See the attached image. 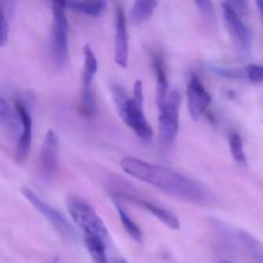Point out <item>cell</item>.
I'll return each mask as SVG.
<instances>
[{"mask_svg":"<svg viewBox=\"0 0 263 263\" xmlns=\"http://www.w3.org/2000/svg\"><path fill=\"white\" fill-rule=\"evenodd\" d=\"M23 197L27 199V202H30L32 204V207L35 210H37L49 222L53 225V228L55 229L57 233L67 241H74L77 240V231L74 229V226L69 222L66 218V216L62 212H59L58 210H55L54 207H51L50 204L44 202L41 198H39L37 194L32 192L28 187H22L21 189Z\"/></svg>","mask_w":263,"mask_h":263,"instance_id":"5b68a950","label":"cell"},{"mask_svg":"<svg viewBox=\"0 0 263 263\" xmlns=\"http://www.w3.org/2000/svg\"><path fill=\"white\" fill-rule=\"evenodd\" d=\"M59 141L55 131L49 130L44 139L39 157V174L46 181H50L58 171Z\"/></svg>","mask_w":263,"mask_h":263,"instance_id":"ba28073f","label":"cell"},{"mask_svg":"<svg viewBox=\"0 0 263 263\" xmlns=\"http://www.w3.org/2000/svg\"><path fill=\"white\" fill-rule=\"evenodd\" d=\"M85 246H86L87 252L91 256L92 262L94 263H108L107 253H105V246L103 241L98 240V239L92 238V236L85 235Z\"/></svg>","mask_w":263,"mask_h":263,"instance_id":"ac0fdd59","label":"cell"},{"mask_svg":"<svg viewBox=\"0 0 263 263\" xmlns=\"http://www.w3.org/2000/svg\"><path fill=\"white\" fill-rule=\"evenodd\" d=\"M153 68L156 72L157 80V104H158V107H161L168 97L170 87L164 62L159 55H156L153 58Z\"/></svg>","mask_w":263,"mask_h":263,"instance_id":"5bb4252c","label":"cell"},{"mask_svg":"<svg viewBox=\"0 0 263 263\" xmlns=\"http://www.w3.org/2000/svg\"><path fill=\"white\" fill-rule=\"evenodd\" d=\"M199 10L202 12L203 17L205 18H212L213 17V9H212V4L210 2H197L195 3Z\"/></svg>","mask_w":263,"mask_h":263,"instance_id":"cb8c5ba5","label":"cell"},{"mask_svg":"<svg viewBox=\"0 0 263 263\" xmlns=\"http://www.w3.org/2000/svg\"><path fill=\"white\" fill-rule=\"evenodd\" d=\"M120 197L126 198V199L130 200V202H133V203H135V204L139 205V207L146 210L149 213H152L154 217L158 218L161 222H163L164 225L168 226L170 229H174V230H179L180 229L179 218H177L176 216H175V213H172L171 211L166 210V208H163V207H159V205H157V204H153V203H151V202H146V200L141 199V198H139V197H135V195H133V194L131 195L121 194Z\"/></svg>","mask_w":263,"mask_h":263,"instance_id":"4fadbf2b","label":"cell"},{"mask_svg":"<svg viewBox=\"0 0 263 263\" xmlns=\"http://www.w3.org/2000/svg\"><path fill=\"white\" fill-rule=\"evenodd\" d=\"M186 99L190 117L194 121H198L204 115L205 110L210 107L211 102H212L210 92L207 91L202 80L197 74H193L187 82Z\"/></svg>","mask_w":263,"mask_h":263,"instance_id":"9c48e42d","label":"cell"},{"mask_svg":"<svg viewBox=\"0 0 263 263\" xmlns=\"http://www.w3.org/2000/svg\"><path fill=\"white\" fill-rule=\"evenodd\" d=\"M120 263H127V262H126V261H121Z\"/></svg>","mask_w":263,"mask_h":263,"instance_id":"484cf974","label":"cell"},{"mask_svg":"<svg viewBox=\"0 0 263 263\" xmlns=\"http://www.w3.org/2000/svg\"><path fill=\"white\" fill-rule=\"evenodd\" d=\"M158 5V2H146V0H138L133 4L130 12V20L134 25H140L151 18L154 9Z\"/></svg>","mask_w":263,"mask_h":263,"instance_id":"9a60e30c","label":"cell"},{"mask_svg":"<svg viewBox=\"0 0 263 263\" xmlns=\"http://www.w3.org/2000/svg\"><path fill=\"white\" fill-rule=\"evenodd\" d=\"M115 205H116V210H117L118 212V216H120L121 222H122L123 228H125V230L127 231L128 235H130L136 243H141V241H143V233H141L140 228L136 225L135 221L130 217V215L126 212V210L120 204V203L115 202Z\"/></svg>","mask_w":263,"mask_h":263,"instance_id":"e0dca14e","label":"cell"},{"mask_svg":"<svg viewBox=\"0 0 263 263\" xmlns=\"http://www.w3.org/2000/svg\"><path fill=\"white\" fill-rule=\"evenodd\" d=\"M68 211L74 225L80 228V230L84 231L85 235L92 236L103 241L105 246L109 244V231L89 203H86L81 198L72 197L68 200Z\"/></svg>","mask_w":263,"mask_h":263,"instance_id":"3957f363","label":"cell"},{"mask_svg":"<svg viewBox=\"0 0 263 263\" xmlns=\"http://www.w3.org/2000/svg\"><path fill=\"white\" fill-rule=\"evenodd\" d=\"M244 79L251 82H263V64H248L243 68Z\"/></svg>","mask_w":263,"mask_h":263,"instance_id":"44dd1931","label":"cell"},{"mask_svg":"<svg viewBox=\"0 0 263 263\" xmlns=\"http://www.w3.org/2000/svg\"><path fill=\"white\" fill-rule=\"evenodd\" d=\"M229 146H230L231 157L239 166H246L247 164V156L244 151L243 139L238 133H233L229 138Z\"/></svg>","mask_w":263,"mask_h":263,"instance_id":"d6986e66","label":"cell"},{"mask_svg":"<svg viewBox=\"0 0 263 263\" xmlns=\"http://www.w3.org/2000/svg\"><path fill=\"white\" fill-rule=\"evenodd\" d=\"M256 4H257V7L259 8V10H261V14L263 17V0H259V2H257Z\"/></svg>","mask_w":263,"mask_h":263,"instance_id":"d4e9b609","label":"cell"},{"mask_svg":"<svg viewBox=\"0 0 263 263\" xmlns=\"http://www.w3.org/2000/svg\"><path fill=\"white\" fill-rule=\"evenodd\" d=\"M63 7L69 8L71 10L81 14L98 17L105 10L107 3L104 2H68L63 3Z\"/></svg>","mask_w":263,"mask_h":263,"instance_id":"2e32d148","label":"cell"},{"mask_svg":"<svg viewBox=\"0 0 263 263\" xmlns=\"http://www.w3.org/2000/svg\"><path fill=\"white\" fill-rule=\"evenodd\" d=\"M8 39H9V25L4 10L0 7V46H4L8 43Z\"/></svg>","mask_w":263,"mask_h":263,"instance_id":"603a6c76","label":"cell"},{"mask_svg":"<svg viewBox=\"0 0 263 263\" xmlns=\"http://www.w3.org/2000/svg\"><path fill=\"white\" fill-rule=\"evenodd\" d=\"M115 61L117 66L127 68L128 64V31L127 21L122 7L117 5L115 18Z\"/></svg>","mask_w":263,"mask_h":263,"instance_id":"8fae6325","label":"cell"},{"mask_svg":"<svg viewBox=\"0 0 263 263\" xmlns=\"http://www.w3.org/2000/svg\"><path fill=\"white\" fill-rule=\"evenodd\" d=\"M222 9L226 28H228L231 39L234 40V43H235L236 48L239 50H241L243 53H247L251 49V32H249L248 27L243 22L240 15L229 4V2L223 3Z\"/></svg>","mask_w":263,"mask_h":263,"instance_id":"30bf717a","label":"cell"},{"mask_svg":"<svg viewBox=\"0 0 263 263\" xmlns=\"http://www.w3.org/2000/svg\"><path fill=\"white\" fill-rule=\"evenodd\" d=\"M98 71V59L92 51L91 46L85 45L84 48V68H82V86L80 110L86 117L94 116L97 104L94 97V79Z\"/></svg>","mask_w":263,"mask_h":263,"instance_id":"52a82bcc","label":"cell"},{"mask_svg":"<svg viewBox=\"0 0 263 263\" xmlns=\"http://www.w3.org/2000/svg\"><path fill=\"white\" fill-rule=\"evenodd\" d=\"M240 239L246 248L248 249L253 259H256L257 263H263V246L259 244L256 239L252 238L246 231H240Z\"/></svg>","mask_w":263,"mask_h":263,"instance_id":"ffe728a7","label":"cell"},{"mask_svg":"<svg viewBox=\"0 0 263 263\" xmlns=\"http://www.w3.org/2000/svg\"><path fill=\"white\" fill-rule=\"evenodd\" d=\"M68 32L63 3H53V27H51V55L59 68H63L68 62Z\"/></svg>","mask_w":263,"mask_h":263,"instance_id":"277c9868","label":"cell"},{"mask_svg":"<svg viewBox=\"0 0 263 263\" xmlns=\"http://www.w3.org/2000/svg\"><path fill=\"white\" fill-rule=\"evenodd\" d=\"M223 263H230V262H223Z\"/></svg>","mask_w":263,"mask_h":263,"instance_id":"4316f807","label":"cell"},{"mask_svg":"<svg viewBox=\"0 0 263 263\" xmlns=\"http://www.w3.org/2000/svg\"><path fill=\"white\" fill-rule=\"evenodd\" d=\"M110 92H112L115 107L121 120L136 134L140 140L149 143L153 136V130L144 115L143 104L134 100L133 97H128L125 90L117 85H113Z\"/></svg>","mask_w":263,"mask_h":263,"instance_id":"7a4b0ae2","label":"cell"},{"mask_svg":"<svg viewBox=\"0 0 263 263\" xmlns=\"http://www.w3.org/2000/svg\"><path fill=\"white\" fill-rule=\"evenodd\" d=\"M13 112L10 105L8 104L7 100L0 97V123L5 126H10L13 123Z\"/></svg>","mask_w":263,"mask_h":263,"instance_id":"7402d4cb","label":"cell"},{"mask_svg":"<svg viewBox=\"0 0 263 263\" xmlns=\"http://www.w3.org/2000/svg\"><path fill=\"white\" fill-rule=\"evenodd\" d=\"M120 164L123 171L131 175L134 179L152 185L179 199L195 204H205L208 202V194L204 187L186 175L177 172L176 170L161 164L149 163L135 157H125L121 159Z\"/></svg>","mask_w":263,"mask_h":263,"instance_id":"6da1fadb","label":"cell"},{"mask_svg":"<svg viewBox=\"0 0 263 263\" xmlns=\"http://www.w3.org/2000/svg\"><path fill=\"white\" fill-rule=\"evenodd\" d=\"M180 107H181V94L177 90L170 91L163 104L158 107L159 134L164 145H172L176 140L179 133Z\"/></svg>","mask_w":263,"mask_h":263,"instance_id":"8992f818","label":"cell"},{"mask_svg":"<svg viewBox=\"0 0 263 263\" xmlns=\"http://www.w3.org/2000/svg\"><path fill=\"white\" fill-rule=\"evenodd\" d=\"M15 112L21 123V134L17 144V159L20 162H25L30 153L31 143H32V117L30 110L22 102L15 103Z\"/></svg>","mask_w":263,"mask_h":263,"instance_id":"7c38bea8","label":"cell"}]
</instances>
